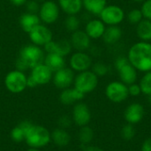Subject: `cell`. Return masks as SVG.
<instances>
[{"instance_id":"obj_40","label":"cell","mask_w":151,"mask_h":151,"mask_svg":"<svg viewBox=\"0 0 151 151\" xmlns=\"http://www.w3.org/2000/svg\"><path fill=\"white\" fill-rule=\"evenodd\" d=\"M9 2L14 6H22L27 2V0H9Z\"/></svg>"},{"instance_id":"obj_8","label":"cell","mask_w":151,"mask_h":151,"mask_svg":"<svg viewBox=\"0 0 151 151\" xmlns=\"http://www.w3.org/2000/svg\"><path fill=\"white\" fill-rule=\"evenodd\" d=\"M105 96L111 102L120 104L129 96L128 86L122 81H111L105 88Z\"/></svg>"},{"instance_id":"obj_15","label":"cell","mask_w":151,"mask_h":151,"mask_svg":"<svg viewBox=\"0 0 151 151\" xmlns=\"http://www.w3.org/2000/svg\"><path fill=\"white\" fill-rule=\"evenodd\" d=\"M70 42L76 51H86L90 47L91 39L84 30L78 29L72 33Z\"/></svg>"},{"instance_id":"obj_1","label":"cell","mask_w":151,"mask_h":151,"mask_svg":"<svg viewBox=\"0 0 151 151\" xmlns=\"http://www.w3.org/2000/svg\"><path fill=\"white\" fill-rule=\"evenodd\" d=\"M45 51L35 44H27L23 46L18 54V58L15 61V67L17 70L26 72L31 70L35 66L42 64L45 58Z\"/></svg>"},{"instance_id":"obj_44","label":"cell","mask_w":151,"mask_h":151,"mask_svg":"<svg viewBox=\"0 0 151 151\" xmlns=\"http://www.w3.org/2000/svg\"><path fill=\"white\" fill-rule=\"evenodd\" d=\"M149 101H150V105H151V95L149 96Z\"/></svg>"},{"instance_id":"obj_32","label":"cell","mask_w":151,"mask_h":151,"mask_svg":"<svg viewBox=\"0 0 151 151\" xmlns=\"http://www.w3.org/2000/svg\"><path fill=\"white\" fill-rule=\"evenodd\" d=\"M92 72L97 76V77H103L105 76L109 72V67L107 65L102 62H97L94 65H92Z\"/></svg>"},{"instance_id":"obj_11","label":"cell","mask_w":151,"mask_h":151,"mask_svg":"<svg viewBox=\"0 0 151 151\" xmlns=\"http://www.w3.org/2000/svg\"><path fill=\"white\" fill-rule=\"evenodd\" d=\"M93 63L91 57L85 51H76L70 57V68L77 73L88 71L91 68Z\"/></svg>"},{"instance_id":"obj_20","label":"cell","mask_w":151,"mask_h":151,"mask_svg":"<svg viewBox=\"0 0 151 151\" xmlns=\"http://www.w3.org/2000/svg\"><path fill=\"white\" fill-rule=\"evenodd\" d=\"M119 75L120 78V81L129 86L133 83H135L137 81L138 73L137 70L128 62L123 67H121L119 71Z\"/></svg>"},{"instance_id":"obj_3","label":"cell","mask_w":151,"mask_h":151,"mask_svg":"<svg viewBox=\"0 0 151 151\" xmlns=\"http://www.w3.org/2000/svg\"><path fill=\"white\" fill-rule=\"evenodd\" d=\"M29 148L42 149L51 142V134L46 127L32 124L26 133L24 141Z\"/></svg>"},{"instance_id":"obj_24","label":"cell","mask_w":151,"mask_h":151,"mask_svg":"<svg viewBox=\"0 0 151 151\" xmlns=\"http://www.w3.org/2000/svg\"><path fill=\"white\" fill-rule=\"evenodd\" d=\"M122 37V29L119 26H108L103 35L104 42L108 45L117 43Z\"/></svg>"},{"instance_id":"obj_34","label":"cell","mask_w":151,"mask_h":151,"mask_svg":"<svg viewBox=\"0 0 151 151\" xmlns=\"http://www.w3.org/2000/svg\"><path fill=\"white\" fill-rule=\"evenodd\" d=\"M141 11L143 15V19L151 20V0H145L142 2Z\"/></svg>"},{"instance_id":"obj_28","label":"cell","mask_w":151,"mask_h":151,"mask_svg":"<svg viewBox=\"0 0 151 151\" xmlns=\"http://www.w3.org/2000/svg\"><path fill=\"white\" fill-rule=\"evenodd\" d=\"M94 130L88 126L80 127V131L78 133V139L81 145L88 146L94 139Z\"/></svg>"},{"instance_id":"obj_33","label":"cell","mask_w":151,"mask_h":151,"mask_svg":"<svg viewBox=\"0 0 151 151\" xmlns=\"http://www.w3.org/2000/svg\"><path fill=\"white\" fill-rule=\"evenodd\" d=\"M135 136V129L134 127V125L127 124L124 126L121 129V137L125 141H131Z\"/></svg>"},{"instance_id":"obj_6","label":"cell","mask_w":151,"mask_h":151,"mask_svg":"<svg viewBox=\"0 0 151 151\" xmlns=\"http://www.w3.org/2000/svg\"><path fill=\"white\" fill-rule=\"evenodd\" d=\"M60 8L53 0H45L40 4L38 15L41 21L45 25L54 24L59 18Z\"/></svg>"},{"instance_id":"obj_10","label":"cell","mask_w":151,"mask_h":151,"mask_svg":"<svg viewBox=\"0 0 151 151\" xmlns=\"http://www.w3.org/2000/svg\"><path fill=\"white\" fill-rule=\"evenodd\" d=\"M74 78V71H73L70 67L65 66L64 68L53 73L52 82L57 88L63 90L73 85Z\"/></svg>"},{"instance_id":"obj_43","label":"cell","mask_w":151,"mask_h":151,"mask_svg":"<svg viewBox=\"0 0 151 151\" xmlns=\"http://www.w3.org/2000/svg\"><path fill=\"white\" fill-rule=\"evenodd\" d=\"M133 2H135V3H142V2H144L145 0H132Z\"/></svg>"},{"instance_id":"obj_31","label":"cell","mask_w":151,"mask_h":151,"mask_svg":"<svg viewBox=\"0 0 151 151\" xmlns=\"http://www.w3.org/2000/svg\"><path fill=\"white\" fill-rule=\"evenodd\" d=\"M127 19L129 23L133 25H137L140 21L143 19V15L141 9H133L127 14Z\"/></svg>"},{"instance_id":"obj_13","label":"cell","mask_w":151,"mask_h":151,"mask_svg":"<svg viewBox=\"0 0 151 151\" xmlns=\"http://www.w3.org/2000/svg\"><path fill=\"white\" fill-rule=\"evenodd\" d=\"M29 76L34 80L37 86H42L46 85L52 81L53 72L42 63L32 68Z\"/></svg>"},{"instance_id":"obj_26","label":"cell","mask_w":151,"mask_h":151,"mask_svg":"<svg viewBox=\"0 0 151 151\" xmlns=\"http://www.w3.org/2000/svg\"><path fill=\"white\" fill-rule=\"evenodd\" d=\"M83 8L93 15H99L107 5V0H82Z\"/></svg>"},{"instance_id":"obj_45","label":"cell","mask_w":151,"mask_h":151,"mask_svg":"<svg viewBox=\"0 0 151 151\" xmlns=\"http://www.w3.org/2000/svg\"><path fill=\"white\" fill-rule=\"evenodd\" d=\"M35 1H36V2H43V1H45V0H35Z\"/></svg>"},{"instance_id":"obj_5","label":"cell","mask_w":151,"mask_h":151,"mask_svg":"<svg viewBox=\"0 0 151 151\" xmlns=\"http://www.w3.org/2000/svg\"><path fill=\"white\" fill-rule=\"evenodd\" d=\"M27 76L24 72L17 69L9 72L4 80L5 88L12 94H19L23 92L27 87Z\"/></svg>"},{"instance_id":"obj_35","label":"cell","mask_w":151,"mask_h":151,"mask_svg":"<svg viewBox=\"0 0 151 151\" xmlns=\"http://www.w3.org/2000/svg\"><path fill=\"white\" fill-rule=\"evenodd\" d=\"M58 127L67 129L68 127H70L72 126L73 119H72V117L65 114V115H62V116L59 117V119L58 120Z\"/></svg>"},{"instance_id":"obj_29","label":"cell","mask_w":151,"mask_h":151,"mask_svg":"<svg viewBox=\"0 0 151 151\" xmlns=\"http://www.w3.org/2000/svg\"><path fill=\"white\" fill-rule=\"evenodd\" d=\"M81 20L77 15H67L65 19V27L68 32H74L80 28Z\"/></svg>"},{"instance_id":"obj_27","label":"cell","mask_w":151,"mask_h":151,"mask_svg":"<svg viewBox=\"0 0 151 151\" xmlns=\"http://www.w3.org/2000/svg\"><path fill=\"white\" fill-rule=\"evenodd\" d=\"M136 34L141 41L150 42L151 41V20L143 19L137 24Z\"/></svg>"},{"instance_id":"obj_14","label":"cell","mask_w":151,"mask_h":151,"mask_svg":"<svg viewBox=\"0 0 151 151\" xmlns=\"http://www.w3.org/2000/svg\"><path fill=\"white\" fill-rule=\"evenodd\" d=\"M43 48L46 53H56L62 57L68 56L73 50L70 40L66 39H60L57 41L51 40Z\"/></svg>"},{"instance_id":"obj_16","label":"cell","mask_w":151,"mask_h":151,"mask_svg":"<svg viewBox=\"0 0 151 151\" xmlns=\"http://www.w3.org/2000/svg\"><path fill=\"white\" fill-rule=\"evenodd\" d=\"M145 111L143 106L141 104L133 103L127 107L124 112V118L128 124L134 125L142 120Z\"/></svg>"},{"instance_id":"obj_4","label":"cell","mask_w":151,"mask_h":151,"mask_svg":"<svg viewBox=\"0 0 151 151\" xmlns=\"http://www.w3.org/2000/svg\"><path fill=\"white\" fill-rule=\"evenodd\" d=\"M98 85V77L91 71H84L75 75L73 87L84 95L93 92Z\"/></svg>"},{"instance_id":"obj_22","label":"cell","mask_w":151,"mask_h":151,"mask_svg":"<svg viewBox=\"0 0 151 151\" xmlns=\"http://www.w3.org/2000/svg\"><path fill=\"white\" fill-rule=\"evenodd\" d=\"M58 4L66 15H77L83 8L82 0H58Z\"/></svg>"},{"instance_id":"obj_17","label":"cell","mask_w":151,"mask_h":151,"mask_svg":"<svg viewBox=\"0 0 151 151\" xmlns=\"http://www.w3.org/2000/svg\"><path fill=\"white\" fill-rule=\"evenodd\" d=\"M85 97V95L76 89L74 87L65 88L59 95V101L64 105H73L76 103L81 102Z\"/></svg>"},{"instance_id":"obj_23","label":"cell","mask_w":151,"mask_h":151,"mask_svg":"<svg viewBox=\"0 0 151 151\" xmlns=\"http://www.w3.org/2000/svg\"><path fill=\"white\" fill-rule=\"evenodd\" d=\"M43 64H45L53 73H55L65 66V57L56 53H46Z\"/></svg>"},{"instance_id":"obj_36","label":"cell","mask_w":151,"mask_h":151,"mask_svg":"<svg viewBox=\"0 0 151 151\" xmlns=\"http://www.w3.org/2000/svg\"><path fill=\"white\" fill-rule=\"evenodd\" d=\"M25 5H26V12L38 14L39 9H40V4H38V2L35 0H27Z\"/></svg>"},{"instance_id":"obj_9","label":"cell","mask_w":151,"mask_h":151,"mask_svg":"<svg viewBox=\"0 0 151 151\" xmlns=\"http://www.w3.org/2000/svg\"><path fill=\"white\" fill-rule=\"evenodd\" d=\"M28 37L33 44L39 47H44L48 42L53 40L51 30L43 23H41L34 27L28 33Z\"/></svg>"},{"instance_id":"obj_30","label":"cell","mask_w":151,"mask_h":151,"mask_svg":"<svg viewBox=\"0 0 151 151\" xmlns=\"http://www.w3.org/2000/svg\"><path fill=\"white\" fill-rule=\"evenodd\" d=\"M139 85L142 90V94H144L146 96L151 95V71L144 73L140 81Z\"/></svg>"},{"instance_id":"obj_7","label":"cell","mask_w":151,"mask_h":151,"mask_svg":"<svg viewBox=\"0 0 151 151\" xmlns=\"http://www.w3.org/2000/svg\"><path fill=\"white\" fill-rule=\"evenodd\" d=\"M100 19L107 26H119L126 18L125 11L119 5H106L98 15Z\"/></svg>"},{"instance_id":"obj_25","label":"cell","mask_w":151,"mask_h":151,"mask_svg":"<svg viewBox=\"0 0 151 151\" xmlns=\"http://www.w3.org/2000/svg\"><path fill=\"white\" fill-rule=\"evenodd\" d=\"M33 123L28 120H24L19 123L16 127H14L10 134L11 139L15 142H21L25 141L26 133L27 129L31 127Z\"/></svg>"},{"instance_id":"obj_39","label":"cell","mask_w":151,"mask_h":151,"mask_svg":"<svg viewBox=\"0 0 151 151\" xmlns=\"http://www.w3.org/2000/svg\"><path fill=\"white\" fill-rule=\"evenodd\" d=\"M142 151H151V137H149L143 142L142 145Z\"/></svg>"},{"instance_id":"obj_12","label":"cell","mask_w":151,"mask_h":151,"mask_svg":"<svg viewBox=\"0 0 151 151\" xmlns=\"http://www.w3.org/2000/svg\"><path fill=\"white\" fill-rule=\"evenodd\" d=\"M71 117L73 119V123L81 127L89 124L92 115L89 107L86 104L79 102L74 104Z\"/></svg>"},{"instance_id":"obj_21","label":"cell","mask_w":151,"mask_h":151,"mask_svg":"<svg viewBox=\"0 0 151 151\" xmlns=\"http://www.w3.org/2000/svg\"><path fill=\"white\" fill-rule=\"evenodd\" d=\"M51 134V142L58 147L64 148L69 145L71 142L72 137L66 129L58 127L50 132Z\"/></svg>"},{"instance_id":"obj_2","label":"cell","mask_w":151,"mask_h":151,"mask_svg":"<svg viewBox=\"0 0 151 151\" xmlns=\"http://www.w3.org/2000/svg\"><path fill=\"white\" fill-rule=\"evenodd\" d=\"M130 64L139 72L151 71V43L140 41L131 46L127 52Z\"/></svg>"},{"instance_id":"obj_42","label":"cell","mask_w":151,"mask_h":151,"mask_svg":"<svg viewBox=\"0 0 151 151\" xmlns=\"http://www.w3.org/2000/svg\"><path fill=\"white\" fill-rule=\"evenodd\" d=\"M27 151H42L40 149H35V148H29Z\"/></svg>"},{"instance_id":"obj_37","label":"cell","mask_w":151,"mask_h":151,"mask_svg":"<svg viewBox=\"0 0 151 151\" xmlns=\"http://www.w3.org/2000/svg\"><path fill=\"white\" fill-rule=\"evenodd\" d=\"M128 93H129V96H140L142 94V90H141L140 85L137 84L136 82L129 85L128 86Z\"/></svg>"},{"instance_id":"obj_18","label":"cell","mask_w":151,"mask_h":151,"mask_svg":"<svg viewBox=\"0 0 151 151\" xmlns=\"http://www.w3.org/2000/svg\"><path fill=\"white\" fill-rule=\"evenodd\" d=\"M105 28L106 25L100 19H93L87 22L84 31L90 39L96 40L103 37Z\"/></svg>"},{"instance_id":"obj_41","label":"cell","mask_w":151,"mask_h":151,"mask_svg":"<svg viewBox=\"0 0 151 151\" xmlns=\"http://www.w3.org/2000/svg\"><path fill=\"white\" fill-rule=\"evenodd\" d=\"M83 151H104V150L98 148V147H94V146H85L83 149Z\"/></svg>"},{"instance_id":"obj_38","label":"cell","mask_w":151,"mask_h":151,"mask_svg":"<svg viewBox=\"0 0 151 151\" xmlns=\"http://www.w3.org/2000/svg\"><path fill=\"white\" fill-rule=\"evenodd\" d=\"M129 62L127 57H124V56H119V58H116L115 62H114V66L116 68L117 71H119L121 67H123L126 64H127Z\"/></svg>"},{"instance_id":"obj_19","label":"cell","mask_w":151,"mask_h":151,"mask_svg":"<svg viewBox=\"0 0 151 151\" xmlns=\"http://www.w3.org/2000/svg\"><path fill=\"white\" fill-rule=\"evenodd\" d=\"M41 22L42 21L40 19V17L36 13L26 12L22 13L19 18V24L20 28L27 34L37 25L41 24Z\"/></svg>"}]
</instances>
